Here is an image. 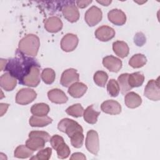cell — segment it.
I'll return each mask as SVG.
<instances>
[{"instance_id": "obj_1", "label": "cell", "mask_w": 160, "mask_h": 160, "mask_svg": "<svg viewBox=\"0 0 160 160\" xmlns=\"http://www.w3.org/2000/svg\"><path fill=\"white\" fill-rule=\"evenodd\" d=\"M36 65H39L36 59L25 56L20 52L16 57L8 60L4 71H8L12 76L18 79L20 83L24 78L29 73L32 67Z\"/></svg>"}, {"instance_id": "obj_2", "label": "cell", "mask_w": 160, "mask_h": 160, "mask_svg": "<svg viewBox=\"0 0 160 160\" xmlns=\"http://www.w3.org/2000/svg\"><path fill=\"white\" fill-rule=\"evenodd\" d=\"M40 46L39 38L33 34H29L22 38L18 44V50L27 56H36Z\"/></svg>"}, {"instance_id": "obj_3", "label": "cell", "mask_w": 160, "mask_h": 160, "mask_svg": "<svg viewBox=\"0 0 160 160\" xmlns=\"http://www.w3.org/2000/svg\"><path fill=\"white\" fill-rule=\"evenodd\" d=\"M49 140L50 136L47 132L33 131L29 132V139L26 141V145L29 149L35 151L42 149L45 143Z\"/></svg>"}, {"instance_id": "obj_4", "label": "cell", "mask_w": 160, "mask_h": 160, "mask_svg": "<svg viewBox=\"0 0 160 160\" xmlns=\"http://www.w3.org/2000/svg\"><path fill=\"white\" fill-rule=\"evenodd\" d=\"M58 128L60 131L65 132L69 138L78 131H83L82 126L79 123L69 118L61 119L58 124Z\"/></svg>"}, {"instance_id": "obj_5", "label": "cell", "mask_w": 160, "mask_h": 160, "mask_svg": "<svg viewBox=\"0 0 160 160\" xmlns=\"http://www.w3.org/2000/svg\"><path fill=\"white\" fill-rule=\"evenodd\" d=\"M144 96L150 100L159 101L160 99V88L159 78L151 79L147 83L144 92Z\"/></svg>"}, {"instance_id": "obj_6", "label": "cell", "mask_w": 160, "mask_h": 160, "mask_svg": "<svg viewBox=\"0 0 160 160\" xmlns=\"http://www.w3.org/2000/svg\"><path fill=\"white\" fill-rule=\"evenodd\" d=\"M37 94L32 89L22 88L16 94V102L21 105H26L32 102L36 98Z\"/></svg>"}, {"instance_id": "obj_7", "label": "cell", "mask_w": 160, "mask_h": 160, "mask_svg": "<svg viewBox=\"0 0 160 160\" xmlns=\"http://www.w3.org/2000/svg\"><path fill=\"white\" fill-rule=\"evenodd\" d=\"M40 65L33 66L29 73L24 78L19 84L29 86L36 87L40 82Z\"/></svg>"}, {"instance_id": "obj_8", "label": "cell", "mask_w": 160, "mask_h": 160, "mask_svg": "<svg viewBox=\"0 0 160 160\" xmlns=\"http://www.w3.org/2000/svg\"><path fill=\"white\" fill-rule=\"evenodd\" d=\"M85 144L89 152L94 155L98 154L99 150V136L96 131L90 130L87 132Z\"/></svg>"}, {"instance_id": "obj_9", "label": "cell", "mask_w": 160, "mask_h": 160, "mask_svg": "<svg viewBox=\"0 0 160 160\" xmlns=\"http://www.w3.org/2000/svg\"><path fill=\"white\" fill-rule=\"evenodd\" d=\"M102 13L99 8L93 6L87 10L84 15V19L89 26H94L102 19Z\"/></svg>"}, {"instance_id": "obj_10", "label": "cell", "mask_w": 160, "mask_h": 160, "mask_svg": "<svg viewBox=\"0 0 160 160\" xmlns=\"http://www.w3.org/2000/svg\"><path fill=\"white\" fill-rule=\"evenodd\" d=\"M79 79V75L77 70L70 68L65 70L61 75L60 82L64 87H69L73 83L78 82Z\"/></svg>"}, {"instance_id": "obj_11", "label": "cell", "mask_w": 160, "mask_h": 160, "mask_svg": "<svg viewBox=\"0 0 160 160\" xmlns=\"http://www.w3.org/2000/svg\"><path fill=\"white\" fill-rule=\"evenodd\" d=\"M78 41L79 40L76 35L68 33L62 38L61 41V48L66 52L72 51L77 47Z\"/></svg>"}, {"instance_id": "obj_12", "label": "cell", "mask_w": 160, "mask_h": 160, "mask_svg": "<svg viewBox=\"0 0 160 160\" xmlns=\"http://www.w3.org/2000/svg\"><path fill=\"white\" fill-rule=\"evenodd\" d=\"M62 13L64 17L69 22H76L79 18V12L77 7L73 4H68L62 8Z\"/></svg>"}, {"instance_id": "obj_13", "label": "cell", "mask_w": 160, "mask_h": 160, "mask_svg": "<svg viewBox=\"0 0 160 160\" xmlns=\"http://www.w3.org/2000/svg\"><path fill=\"white\" fill-rule=\"evenodd\" d=\"M115 36V31L113 28L108 26L99 27L95 31L96 38L101 41L106 42L112 39Z\"/></svg>"}, {"instance_id": "obj_14", "label": "cell", "mask_w": 160, "mask_h": 160, "mask_svg": "<svg viewBox=\"0 0 160 160\" xmlns=\"http://www.w3.org/2000/svg\"><path fill=\"white\" fill-rule=\"evenodd\" d=\"M103 66L109 71L118 72L122 68V61L113 56H108L102 59Z\"/></svg>"}, {"instance_id": "obj_15", "label": "cell", "mask_w": 160, "mask_h": 160, "mask_svg": "<svg viewBox=\"0 0 160 160\" xmlns=\"http://www.w3.org/2000/svg\"><path fill=\"white\" fill-rule=\"evenodd\" d=\"M101 109L102 112L111 114H118L121 112V106L116 101L114 100H107L104 101L101 105Z\"/></svg>"}, {"instance_id": "obj_16", "label": "cell", "mask_w": 160, "mask_h": 160, "mask_svg": "<svg viewBox=\"0 0 160 160\" xmlns=\"http://www.w3.org/2000/svg\"><path fill=\"white\" fill-rule=\"evenodd\" d=\"M108 18L109 21L117 26H122L126 21V16L125 13L118 9H113L109 11Z\"/></svg>"}, {"instance_id": "obj_17", "label": "cell", "mask_w": 160, "mask_h": 160, "mask_svg": "<svg viewBox=\"0 0 160 160\" xmlns=\"http://www.w3.org/2000/svg\"><path fill=\"white\" fill-rule=\"evenodd\" d=\"M62 22L60 18L57 16H51L44 21V28L49 32H57L61 30Z\"/></svg>"}, {"instance_id": "obj_18", "label": "cell", "mask_w": 160, "mask_h": 160, "mask_svg": "<svg viewBox=\"0 0 160 160\" xmlns=\"http://www.w3.org/2000/svg\"><path fill=\"white\" fill-rule=\"evenodd\" d=\"M17 84V79L10 73L6 72L0 78V85L5 91H9L14 89Z\"/></svg>"}, {"instance_id": "obj_19", "label": "cell", "mask_w": 160, "mask_h": 160, "mask_svg": "<svg viewBox=\"0 0 160 160\" xmlns=\"http://www.w3.org/2000/svg\"><path fill=\"white\" fill-rule=\"evenodd\" d=\"M49 99L56 104H64L66 102L68 98L66 94L59 89H52L48 92Z\"/></svg>"}, {"instance_id": "obj_20", "label": "cell", "mask_w": 160, "mask_h": 160, "mask_svg": "<svg viewBox=\"0 0 160 160\" xmlns=\"http://www.w3.org/2000/svg\"><path fill=\"white\" fill-rule=\"evenodd\" d=\"M88 89L87 86L81 82H76L71 84L68 89V93L73 98H79L82 97Z\"/></svg>"}, {"instance_id": "obj_21", "label": "cell", "mask_w": 160, "mask_h": 160, "mask_svg": "<svg viewBox=\"0 0 160 160\" xmlns=\"http://www.w3.org/2000/svg\"><path fill=\"white\" fill-rule=\"evenodd\" d=\"M124 102L128 108L134 109L141 104L142 99L138 94L134 92H129L125 96Z\"/></svg>"}, {"instance_id": "obj_22", "label": "cell", "mask_w": 160, "mask_h": 160, "mask_svg": "<svg viewBox=\"0 0 160 160\" xmlns=\"http://www.w3.org/2000/svg\"><path fill=\"white\" fill-rule=\"evenodd\" d=\"M112 49L114 53L121 58L126 57L129 54V47L126 42L122 41H117L112 44Z\"/></svg>"}, {"instance_id": "obj_23", "label": "cell", "mask_w": 160, "mask_h": 160, "mask_svg": "<svg viewBox=\"0 0 160 160\" xmlns=\"http://www.w3.org/2000/svg\"><path fill=\"white\" fill-rule=\"evenodd\" d=\"M100 114V112L96 111L94 109L93 105L88 106L83 112V118L86 122L89 124H94L97 122L98 117Z\"/></svg>"}, {"instance_id": "obj_24", "label": "cell", "mask_w": 160, "mask_h": 160, "mask_svg": "<svg viewBox=\"0 0 160 160\" xmlns=\"http://www.w3.org/2000/svg\"><path fill=\"white\" fill-rule=\"evenodd\" d=\"M52 119L47 116H32L30 118L29 123L32 127H44L51 123Z\"/></svg>"}, {"instance_id": "obj_25", "label": "cell", "mask_w": 160, "mask_h": 160, "mask_svg": "<svg viewBox=\"0 0 160 160\" xmlns=\"http://www.w3.org/2000/svg\"><path fill=\"white\" fill-rule=\"evenodd\" d=\"M49 110L50 109L49 106L43 102L35 104L31 108V112L33 115L38 116H46L49 112Z\"/></svg>"}, {"instance_id": "obj_26", "label": "cell", "mask_w": 160, "mask_h": 160, "mask_svg": "<svg viewBox=\"0 0 160 160\" xmlns=\"http://www.w3.org/2000/svg\"><path fill=\"white\" fill-rule=\"evenodd\" d=\"M144 81V76L141 72H136L132 74H129L128 83L132 88L141 86Z\"/></svg>"}, {"instance_id": "obj_27", "label": "cell", "mask_w": 160, "mask_h": 160, "mask_svg": "<svg viewBox=\"0 0 160 160\" xmlns=\"http://www.w3.org/2000/svg\"><path fill=\"white\" fill-rule=\"evenodd\" d=\"M146 62L147 59L144 55L142 54H136L130 58L129 64L133 68H139L144 66Z\"/></svg>"}, {"instance_id": "obj_28", "label": "cell", "mask_w": 160, "mask_h": 160, "mask_svg": "<svg viewBox=\"0 0 160 160\" xmlns=\"http://www.w3.org/2000/svg\"><path fill=\"white\" fill-rule=\"evenodd\" d=\"M128 73H123L121 74L118 78V82L119 89L122 94H126L132 89L128 83Z\"/></svg>"}, {"instance_id": "obj_29", "label": "cell", "mask_w": 160, "mask_h": 160, "mask_svg": "<svg viewBox=\"0 0 160 160\" xmlns=\"http://www.w3.org/2000/svg\"><path fill=\"white\" fill-rule=\"evenodd\" d=\"M34 151L29 149L26 145H20L18 146L14 151V157L17 158L24 159L31 156Z\"/></svg>"}, {"instance_id": "obj_30", "label": "cell", "mask_w": 160, "mask_h": 160, "mask_svg": "<svg viewBox=\"0 0 160 160\" xmlns=\"http://www.w3.org/2000/svg\"><path fill=\"white\" fill-rule=\"evenodd\" d=\"M84 109L81 104H75L69 107H68L66 109V112L72 117L79 118L83 115Z\"/></svg>"}, {"instance_id": "obj_31", "label": "cell", "mask_w": 160, "mask_h": 160, "mask_svg": "<svg viewBox=\"0 0 160 160\" xmlns=\"http://www.w3.org/2000/svg\"><path fill=\"white\" fill-rule=\"evenodd\" d=\"M93 79L94 82L98 86L104 87L108 79V75L103 71H98L94 73Z\"/></svg>"}, {"instance_id": "obj_32", "label": "cell", "mask_w": 160, "mask_h": 160, "mask_svg": "<svg viewBox=\"0 0 160 160\" xmlns=\"http://www.w3.org/2000/svg\"><path fill=\"white\" fill-rule=\"evenodd\" d=\"M56 73L51 68H45L41 73V78L42 81L48 84H52L55 79Z\"/></svg>"}, {"instance_id": "obj_33", "label": "cell", "mask_w": 160, "mask_h": 160, "mask_svg": "<svg viewBox=\"0 0 160 160\" xmlns=\"http://www.w3.org/2000/svg\"><path fill=\"white\" fill-rule=\"evenodd\" d=\"M83 131H78L70 137L71 142L73 147L76 148H81L83 144L84 135Z\"/></svg>"}, {"instance_id": "obj_34", "label": "cell", "mask_w": 160, "mask_h": 160, "mask_svg": "<svg viewBox=\"0 0 160 160\" xmlns=\"http://www.w3.org/2000/svg\"><path fill=\"white\" fill-rule=\"evenodd\" d=\"M107 91L110 96L112 97H116L119 94L120 91L118 81L114 79H110L107 84Z\"/></svg>"}, {"instance_id": "obj_35", "label": "cell", "mask_w": 160, "mask_h": 160, "mask_svg": "<svg viewBox=\"0 0 160 160\" xmlns=\"http://www.w3.org/2000/svg\"><path fill=\"white\" fill-rule=\"evenodd\" d=\"M58 157L59 159H66L70 155V149L68 146L64 142L61 143L56 149Z\"/></svg>"}, {"instance_id": "obj_36", "label": "cell", "mask_w": 160, "mask_h": 160, "mask_svg": "<svg viewBox=\"0 0 160 160\" xmlns=\"http://www.w3.org/2000/svg\"><path fill=\"white\" fill-rule=\"evenodd\" d=\"M52 154V149L50 148H46L45 149H41L37 153L36 156L31 158V159H35L39 160H48L50 159Z\"/></svg>"}, {"instance_id": "obj_37", "label": "cell", "mask_w": 160, "mask_h": 160, "mask_svg": "<svg viewBox=\"0 0 160 160\" xmlns=\"http://www.w3.org/2000/svg\"><path fill=\"white\" fill-rule=\"evenodd\" d=\"M63 142H64L63 138L58 134H55L50 138V143L54 149H55L61 143Z\"/></svg>"}, {"instance_id": "obj_38", "label": "cell", "mask_w": 160, "mask_h": 160, "mask_svg": "<svg viewBox=\"0 0 160 160\" xmlns=\"http://www.w3.org/2000/svg\"><path fill=\"white\" fill-rule=\"evenodd\" d=\"M86 159V156L81 152H75L73 153L70 158V159H82V160H85Z\"/></svg>"}, {"instance_id": "obj_39", "label": "cell", "mask_w": 160, "mask_h": 160, "mask_svg": "<svg viewBox=\"0 0 160 160\" xmlns=\"http://www.w3.org/2000/svg\"><path fill=\"white\" fill-rule=\"evenodd\" d=\"M76 4L80 8H84L92 2V1H77Z\"/></svg>"}, {"instance_id": "obj_40", "label": "cell", "mask_w": 160, "mask_h": 160, "mask_svg": "<svg viewBox=\"0 0 160 160\" xmlns=\"http://www.w3.org/2000/svg\"><path fill=\"white\" fill-rule=\"evenodd\" d=\"M9 107V104L6 103H1L0 104V109H1V116H2L4 113L7 111V109Z\"/></svg>"}, {"instance_id": "obj_41", "label": "cell", "mask_w": 160, "mask_h": 160, "mask_svg": "<svg viewBox=\"0 0 160 160\" xmlns=\"http://www.w3.org/2000/svg\"><path fill=\"white\" fill-rule=\"evenodd\" d=\"M8 60L1 59V71H3V69H5L6 64H7Z\"/></svg>"}, {"instance_id": "obj_42", "label": "cell", "mask_w": 160, "mask_h": 160, "mask_svg": "<svg viewBox=\"0 0 160 160\" xmlns=\"http://www.w3.org/2000/svg\"><path fill=\"white\" fill-rule=\"evenodd\" d=\"M97 2L101 4H102V6H109V4L111 3V1H97Z\"/></svg>"}]
</instances>
